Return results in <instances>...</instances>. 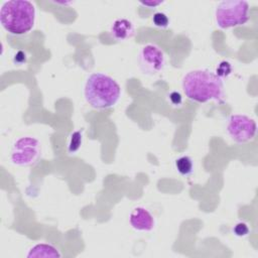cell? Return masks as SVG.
<instances>
[{
    "mask_svg": "<svg viewBox=\"0 0 258 258\" xmlns=\"http://www.w3.org/2000/svg\"><path fill=\"white\" fill-rule=\"evenodd\" d=\"M181 87L185 96L198 103H206L211 100L221 102L224 99L222 79L209 70L188 72L182 78Z\"/></svg>",
    "mask_w": 258,
    "mask_h": 258,
    "instance_id": "cell-1",
    "label": "cell"
},
{
    "mask_svg": "<svg viewBox=\"0 0 258 258\" xmlns=\"http://www.w3.org/2000/svg\"><path fill=\"white\" fill-rule=\"evenodd\" d=\"M84 94L91 107L108 109L118 102L121 95V87L110 76L103 73H93L86 81Z\"/></svg>",
    "mask_w": 258,
    "mask_h": 258,
    "instance_id": "cell-2",
    "label": "cell"
},
{
    "mask_svg": "<svg viewBox=\"0 0 258 258\" xmlns=\"http://www.w3.org/2000/svg\"><path fill=\"white\" fill-rule=\"evenodd\" d=\"M35 7L27 0L6 1L1 6L0 22L9 33L22 35L32 29L35 23Z\"/></svg>",
    "mask_w": 258,
    "mask_h": 258,
    "instance_id": "cell-3",
    "label": "cell"
},
{
    "mask_svg": "<svg viewBox=\"0 0 258 258\" xmlns=\"http://www.w3.org/2000/svg\"><path fill=\"white\" fill-rule=\"evenodd\" d=\"M250 6L247 1L226 0L220 2L215 10L216 23L220 28L227 29L245 24L249 16Z\"/></svg>",
    "mask_w": 258,
    "mask_h": 258,
    "instance_id": "cell-4",
    "label": "cell"
},
{
    "mask_svg": "<svg viewBox=\"0 0 258 258\" xmlns=\"http://www.w3.org/2000/svg\"><path fill=\"white\" fill-rule=\"evenodd\" d=\"M41 155V144L38 139L32 136L18 138L11 150L10 159L18 166H30L35 164Z\"/></svg>",
    "mask_w": 258,
    "mask_h": 258,
    "instance_id": "cell-5",
    "label": "cell"
},
{
    "mask_svg": "<svg viewBox=\"0 0 258 258\" xmlns=\"http://www.w3.org/2000/svg\"><path fill=\"white\" fill-rule=\"evenodd\" d=\"M226 130L228 135L237 143H246L252 140L257 131L254 119L243 114H233L229 117Z\"/></svg>",
    "mask_w": 258,
    "mask_h": 258,
    "instance_id": "cell-6",
    "label": "cell"
},
{
    "mask_svg": "<svg viewBox=\"0 0 258 258\" xmlns=\"http://www.w3.org/2000/svg\"><path fill=\"white\" fill-rule=\"evenodd\" d=\"M138 64L143 74L155 75L161 72L165 64L163 51L155 44L144 45L138 54Z\"/></svg>",
    "mask_w": 258,
    "mask_h": 258,
    "instance_id": "cell-7",
    "label": "cell"
},
{
    "mask_svg": "<svg viewBox=\"0 0 258 258\" xmlns=\"http://www.w3.org/2000/svg\"><path fill=\"white\" fill-rule=\"evenodd\" d=\"M129 223L136 231L149 232L155 227L154 217L143 207H137L132 210L129 216Z\"/></svg>",
    "mask_w": 258,
    "mask_h": 258,
    "instance_id": "cell-8",
    "label": "cell"
},
{
    "mask_svg": "<svg viewBox=\"0 0 258 258\" xmlns=\"http://www.w3.org/2000/svg\"><path fill=\"white\" fill-rule=\"evenodd\" d=\"M135 33L134 24L126 18L115 19L110 26V34L116 40H126Z\"/></svg>",
    "mask_w": 258,
    "mask_h": 258,
    "instance_id": "cell-9",
    "label": "cell"
},
{
    "mask_svg": "<svg viewBox=\"0 0 258 258\" xmlns=\"http://www.w3.org/2000/svg\"><path fill=\"white\" fill-rule=\"evenodd\" d=\"M28 258L31 257H60L58 250L51 244L48 243H38L31 247L26 255Z\"/></svg>",
    "mask_w": 258,
    "mask_h": 258,
    "instance_id": "cell-10",
    "label": "cell"
},
{
    "mask_svg": "<svg viewBox=\"0 0 258 258\" xmlns=\"http://www.w3.org/2000/svg\"><path fill=\"white\" fill-rule=\"evenodd\" d=\"M174 165L178 173L183 176H188L194 172V160L187 155H182L178 157L175 160Z\"/></svg>",
    "mask_w": 258,
    "mask_h": 258,
    "instance_id": "cell-11",
    "label": "cell"
},
{
    "mask_svg": "<svg viewBox=\"0 0 258 258\" xmlns=\"http://www.w3.org/2000/svg\"><path fill=\"white\" fill-rule=\"evenodd\" d=\"M83 142V132L81 130L74 131L70 136V141L68 145L69 153H75L78 151Z\"/></svg>",
    "mask_w": 258,
    "mask_h": 258,
    "instance_id": "cell-12",
    "label": "cell"
},
{
    "mask_svg": "<svg viewBox=\"0 0 258 258\" xmlns=\"http://www.w3.org/2000/svg\"><path fill=\"white\" fill-rule=\"evenodd\" d=\"M153 24L161 29H165L169 25V18L164 12H155L152 16Z\"/></svg>",
    "mask_w": 258,
    "mask_h": 258,
    "instance_id": "cell-13",
    "label": "cell"
},
{
    "mask_svg": "<svg viewBox=\"0 0 258 258\" xmlns=\"http://www.w3.org/2000/svg\"><path fill=\"white\" fill-rule=\"evenodd\" d=\"M250 229L248 225L244 222H239L233 227V233L238 237H245L249 234Z\"/></svg>",
    "mask_w": 258,
    "mask_h": 258,
    "instance_id": "cell-14",
    "label": "cell"
},
{
    "mask_svg": "<svg viewBox=\"0 0 258 258\" xmlns=\"http://www.w3.org/2000/svg\"><path fill=\"white\" fill-rule=\"evenodd\" d=\"M232 68L231 64L228 61H222L219 66V68H217V72L216 74L222 79L223 77H227L231 74Z\"/></svg>",
    "mask_w": 258,
    "mask_h": 258,
    "instance_id": "cell-15",
    "label": "cell"
},
{
    "mask_svg": "<svg viewBox=\"0 0 258 258\" xmlns=\"http://www.w3.org/2000/svg\"><path fill=\"white\" fill-rule=\"evenodd\" d=\"M139 3H140L142 6H144V7L154 8V7H156V6L160 5V4H162L163 1H161V0H158V1H156V0H153V1H140Z\"/></svg>",
    "mask_w": 258,
    "mask_h": 258,
    "instance_id": "cell-16",
    "label": "cell"
},
{
    "mask_svg": "<svg viewBox=\"0 0 258 258\" xmlns=\"http://www.w3.org/2000/svg\"><path fill=\"white\" fill-rule=\"evenodd\" d=\"M169 99L173 105H179L181 103V96L177 92H172L169 94Z\"/></svg>",
    "mask_w": 258,
    "mask_h": 258,
    "instance_id": "cell-17",
    "label": "cell"
}]
</instances>
